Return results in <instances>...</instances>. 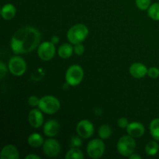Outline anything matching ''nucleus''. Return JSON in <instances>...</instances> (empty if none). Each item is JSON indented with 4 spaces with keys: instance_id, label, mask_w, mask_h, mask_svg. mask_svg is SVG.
Listing matches in <instances>:
<instances>
[{
    "instance_id": "f257e3e1",
    "label": "nucleus",
    "mask_w": 159,
    "mask_h": 159,
    "mask_svg": "<svg viewBox=\"0 0 159 159\" xmlns=\"http://www.w3.org/2000/svg\"><path fill=\"white\" fill-rule=\"evenodd\" d=\"M41 40L40 31L33 26H25L15 32L11 38L10 48L15 54H28L37 47Z\"/></svg>"
},
{
    "instance_id": "f03ea898",
    "label": "nucleus",
    "mask_w": 159,
    "mask_h": 159,
    "mask_svg": "<svg viewBox=\"0 0 159 159\" xmlns=\"http://www.w3.org/2000/svg\"><path fill=\"white\" fill-rule=\"evenodd\" d=\"M89 35V29L85 25L78 23L74 25L68 30L67 33V38L72 44L81 43L86 39Z\"/></svg>"
},
{
    "instance_id": "7ed1b4c3",
    "label": "nucleus",
    "mask_w": 159,
    "mask_h": 159,
    "mask_svg": "<svg viewBox=\"0 0 159 159\" xmlns=\"http://www.w3.org/2000/svg\"><path fill=\"white\" fill-rule=\"evenodd\" d=\"M116 149L118 153L124 157H130L134 153L136 149V141L133 137L130 135L122 136L116 144Z\"/></svg>"
},
{
    "instance_id": "20e7f679",
    "label": "nucleus",
    "mask_w": 159,
    "mask_h": 159,
    "mask_svg": "<svg viewBox=\"0 0 159 159\" xmlns=\"http://www.w3.org/2000/svg\"><path fill=\"white\" fill-rule=\"evenodd\" d=\"M39 109L47 114H54L61 107L60 101L54 96H44L40 99Z\"/></svg>"
},
{
    "instance_id": "39448f33",
    "label": "nucleus",
    "mask_w": 159,
    "mask_h": 159,
    "mask_svg": "<svg viewBox=\"0 0 159 159\" xmlns=\"http://www.w3.org/2000/svg\"><path fill=\"white\" fill-rule=\"evenodd\" d=\"M84 78V71L79 65H72L65 73L66 83L71 86H76L82 82Z\"/></svg>"
},
{
    "instance_id": "423d86ee",
    "label": "nucleus",
    "mask_w": 159,
    "mask_h": 159,
    "mask_svg": "<svg viewBox=\"0 0 159 159\" xmlns=\"http://www.w3.org/2000/svg\"><path fill=\"white\" fill-rule=\"evenodd\" d=\"M105 144L102 139H93L88 143L86 148V152L89 156L93 159L101 158L105 152Z\"/></svg>"
},
{
    "instance_id": "0eeeda50",
    "label": "nucleus",
    "mask_w": 159,
    "mask_h": 159,
    "mask_svg": "<svg viewBox=\"0 0 159 159\" xmlns=\"http://www.w3.org/2000/svg\"><path fill=\"white\" fill-rule=\"evenodd\" d=\"M9 72L15 76H21L26 70V63L23 57L14 56L11 57L8 65Z\"/></svg>"
},
{
    "instance_id": "6e6552de",
    "label": "nucleus",
    "mask_w": 159,
    "mask_h": 159,
    "mask_svg": "<svg viewBox=\"0 0 159 159\" xmlns=\"http://www.w3.org/2000/svg\"><path fill=\"white\" fill-rule=\"evenodd\" d=\"M55 44L51 41H44L39 45L37 54L39 57L43 61H51L55 55Z\"/></svg>"
},
{
    "instance_id": "1a4fd4ad",
    "label": "nucleus",
    "mask_w": 159,
    "mask_h": 159,
    "mask_svg": "<svg viewBox=\"0 0 159 159\" xmlns=\"http://www.w3.org/2000/svg\"><path fill=\"white\" fill-rule=\"evenodd\" d=\"M42 148L44 155L49 158H54L57 156L61 152L60 143L57 140L51 138L44 141Z\"/></svg>"
},
{
    "instance_id": "9d476101",
    "label": "nucleus",
    "mask_w": 159,
    "mask_h": 159,
    "mask_svg": "<svg viewBox=\"0 0 159 159\" xmlns=\"http://www.w3.org/2000/svg\"><path fill=\"white\" fill-rule=\"evenodd\" d=\"M76 131L79 136L83 139H88L93 136L94 133V126L88 120H80L76 127Z\"/></svg>"
},
{
    "instance_id": "9b49d317",
    "label": "nucleus",
    "mask_w": 159,
    "mask_h": 159,
    "mask_svg": "<svg viewBox=\"0 0 159 159\" xmlns=\"http://www.w3.org/2000/svg\"><path fill=\"white\" fill-rule=\"evenodd\" d=\"M28 121L31 127L34 128H39L43 124V112L40 110L34 109L29 112Z\"/></svg>"
},
{
    "instance_id": "f8f14e48",
    "label": "nucleus",
    "mask_w": 159,
    "mask_h": 159,
    "mask_svg": "<svg viewBox=\"0 0 159 159\" xmlns=\"http://www.w3.org/2000/svg\"><path fill=\"white\" fill-rule=\"evenodd\" d=\"M60 130V124L56 120H49L43 124V132L45 136L48 138H54Z\"/></svg>"
},
{
    "instance_id": "ddd939ff",
    "label": "nucleus",
    "mask_w": 159,
    "mask_h": 159,
    "mask_svg": "<svg viewBox=\"0 0 159 159\" xmlns=\"http://www.w3.org/2000/svg\"><path fill=\"white\" fill-rule=\"evenodd\" d=\"M126 130H127V134L133 137L134 138H141L145 132L144 126L141 123L136 122V121L130 123Z\"/></svg>"
},
{
    "instance_id": "4468645a",
    "label": "nucleus",
    "mask_w": 159,
    "mask_h": 159,
    "mask_svg": "<svg viewBox=\"0 0 159 159\" xmlns=\"http://www.w3.org/2000/svg\"><path fill=\"white\" fill-rule=\"evenodd\" d=\"M148 69L144 64L137 62L130 65L129 72L135 79H142L146 75H148Z\"/></svg>"
},
{
    "instance_id": "2eb2a0df",
    "label": "nucleus",
    "mask_w": 159,
    "mask_h": 159,
    "mask_svg": "<svg viewBox=\"0 0 159 159\" xmlns=\"http://www.w3.org/2000/svg\"><path fill=\"white\" fill-rule=\"evenodd\" d=\"M0 158L1 159H18L20 158V153L16 146L7 144L2 149Z\"/></svg>"
},
{
    "instance_id": "dca6fc26",
    "label": "nucleus",
    "mask_w": 159,
    "mask_h": 159,
    "mask_svg": "<svg viewBox=\"0 0 159 159\" xmlns=\"http://www.w3.org/2000/svg\"><path fill=\"white\" fill-rule=\"evenodd\" d=\"M16 13V7L11 3L4 5L1 9V16L5 20H10L15 17Z\"/></svg>"
},
{
    "instance_id": "f3484780",
    "label": "nucleus",
    "mask_w": 159,
    "mask_h": 159,
    "mask_svg": "<svg viewBox=\"0 0 159 159\" xmlns=\"http://www.w3.org/2000/svg\"><path fill=\"white\" fill-rule=\"evenodd\" d=\"M28 144L30 146L31 148H37L41 146H43V143H44V139H43V136L38 133H34L31 134L27 139Z\"/></svg>"
},
{
    "instance_id": "a211bd4d",
    "label": "nucleus",
    "mask_w": 159,
    "mask_h": 159,
    "mask_svg": "<svg viewBox=\"0 0 159 159\" xmlns=\"http://www.w3.org/2000/svg\"><path fill=\"white\" fill-rule=\"evenodd\" d=\"M74 52V47L71 46L70 43H63L61 45L57 50V54L61 58L67 59L69 58Z\"/></svg>"
},
{
    "instance_id": "6ab92c4d",
    "label": "nucleus",
    "mask_w": 159,
    "mask_h": 159,
    "mask_svg": "<svg viewBox=\"0 0 159 159\" xmlns=\"http://www.w3.org/2000/svg\"><path fill=\"white\" fill-rule=\"evenodd\" d=\"M150 133L154 140L159 141V118H155L152 120L150 126Z\"/></svg>"
},
{
    "instance_id": "aec40b11",
    "label": "nucleus",
    "mask_w": 159,
    "mask_h": 159,
    "mask_svg": "<svg viewBox=\"0 0 159 159\" xmlns=\"http://www.w3.org/2000/svg\"><path fill=\"white\" fill-rule=\"evenodd\" d=\"M159 151V144L157 141H151L145 145V152L149 156H154L157 155Z\"/></svg>"
},
{
    "instance_id": "412c9836",
    "label": "nucleus",
    "mask_w": 159,
    "mask_h": 159,
    "mask_svg": "<svg viewBox=\"0 0 159 159\" xmlns=\"http://www.w3.org/2000/svg\"><path fill=\"white\" fill-rule=\"evenodd\" d=\"M84 158L85 156L79 148H71L65 155L66 159H83Z\"/></svg>"
},
{
    "instance_id": "4be33fe9",
    "label": "nucleus",
    "mask_w": 159,
    "mask_h": 159,
    "mask_svg": "<svg viewBox=\"0 0 159 159\" xmlns=\"http://www.w3.org/2000/svg\"><path fill=\"white\" fill-rule=\"evenodd\" d=\"M148 15L155 21H159V2L153 3L148 9Z\"/></svg>"
},
{
    "instance_id": "5701e85b",
    "label": "nucleus",
    "mask_w": 159,
    "mask_h": 159,
    "mask_svg": "<svg viewBox=\"0 0 159 159\" xmlns=\"http://www.w3.org/2000/svg\"><path fill=\"white\" fill-rule=\"evenodd\" d=\"M98 134H99V138H101V139H108V138L112 135V129L111 127L109 125H107V124H103V125H102L99 128Z\"/></svg>"
},
{
    "instance_id": "b1692460",
    "label": "nucleus",
    "mask_w": 159,
    "mask_h": 159,
    "mask_svg": "<svg viewBox=\"0 0 159 159\" xmlns=\"http://www.w3.org/2000/svg\"><path fill=\"white\" fill-rule=\"evenodd\" d=\"M135 4L141 10H148L152 5L151 0H135Z\"/></svg>"
},
{
    "instance_id": "393cba45",
    "label": "nucleus",
    "mask_w": 159,
    "mask_h": 159,
    "mask_svg": "<svg viewBox=\"0 0 159 159\" xmlns=\"http://www.w3.org/2000/svg\"><path fill=\"white\" fill-rule=\"evenodd\" d=\"M80 136H75L72 137L70 142V147L71 148H79L82 145V139Z\"/></svg>"
},
{
    "instance_id": "a878e982",
    "label": "nucleus",
    "mask_w": 159,
    "mask_h": 159,
    "mask_svg": "<svg viewBox=\"0 0 159 159\" xmlns=\"http://www.w3.org/2000/svg\"><path fill=\"white\" fill-rule=\"evenodd\" d=\"M148 75L151 78V79H158L159 77V69L156 67H152L148 70Z\"/></svg>"
},
{
    "instance_id": "bb28decb",
    "label": "nucleus",
    "mask_w": 159,
    "mask_h": 159,
    "mask_svg": "<svg viewBox=\"0 0 159 159\" xmlns=\"http://www.w3.org/2000/svg\"><path fill=\"white\" fill-rule=\"evenodd\" d=\"M74 52L78 56L82 55L84 54V52H85V47H84V45L82 44V43L75 44Z\"/></svg>"
},
{
    "instance_id": "cd10ccee",
    "label": "nucleus",
    "mask_w": 159,
    "mask_h": 159,
    "mask_svg": "<svg viewBox=\"0 0 159 159\" xmlns=\"http://www.w3.org/2000/svg\"><path fill=\"white\" fill-rule=\"evenodd\" d=\"M116 124H117L118 127H119L120 128L127 129V126L129 125V124H130V123H129L128 120H127V118L120 117L117 120V122H116Z\"/></svg>"
},
{
    "instance_id": "c85d7f7f",
    "label": "nucleus",
    "mask_w": 159,
    "mask_h": 159,
    "mask_svg": "<svg viewBox=\"0 0 159 159\" xmlns=\"http://www.w3.org/2000/svg\"><path fill=\"white\" fill-rule=\"evenodd\" d=\"M39 103H40V99H38L37 96H30L29 99H28V104H29V106H30V107H38Z\"/></svg>"
},
{
    "instance_id": "c756f323",
    "label": "nucleus",
    "mask_w": 159,
    "mask_h": 159,
    "mask_svg": "<svg viewBox=\"0 0 159 159\" xmlns=\"http://www.w3.org/2000/svg\"><path fill=\"white\" fill-rule=\"evenodd\" d=\"M7 73V68L2 61L0 62V78L3 79Z\"/></svg>"
},
{
    "instance_id": "7c9ffc66",
    "label": "nucleus",
    "mask_w": 159,
    "mask_h": 159,
    "mask_svg": "<svg viewBox=\"0 0 159 159\" xmlns=\"http://www.w3.org/2000/svg\"><path fill=\"white\" fill-rule=\"evenodd\" d=\"M26 159H40V157L38 156L37 155H34V154H30V155H26L25 157Z\"/></svg>"
},
{
    "instance_id": "2f4dec72",
    "label": "nucleus",
    "mask_w": 159,
    "mask_h": 159,
    "mask_svg": "<svg viewBox=\"0 0 159 159\" xmlns=\"http://www.w3.org/2000/svg\"><path fill=\"white\" fill-rule=\"evenodd\" d=\"M59 37H57V36H53L52 37H51V42H52L53 43H54V44H57V43H58V42H59Z\"/></svg>"
},
{
    "instance_id": "473e14b6",
    "label": "nucleus",
    "mask_w": 159,
    "mask_h": 159,
    "mask_svg": "<svg viewBox=\"0 0 159 159\" xmlns=\"http://www.w3.org/2000/svg\"><path fill=\"white\" fill-rule=\"evenodd\" d=\"M129 158L130 159H141V155H138V154L133 153L131 155H130Z\"/></svg>"
},
{
    "instance_id": "72a5a7b5",
    "label": "nucleus",
    "mask_w": 159,
    "mask_h": 159,
    "mask_svg": "<svg viewBox=\"0 0 159 159\" xmlns=\"http://www.w3.org/2000/svg\"><path fill=\"white\" fill-rule=\"evenodd\" d=\"M158 1H159V0H158Z\"/></svg>"
}]
</instances>
